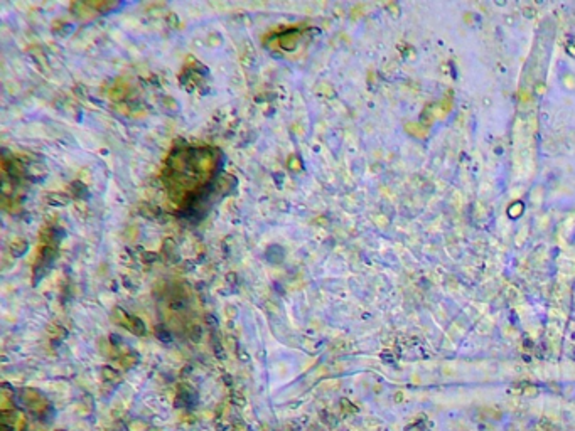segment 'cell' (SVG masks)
<instances>
[{
  "mask_svg": "<svg viewBox=\"0 0 575 431\" xmlns=\"http://www.w3.org/2000/svg\"><path fill=\"white\" fill-rule=\"evenodd\" d=\"M218 150L206 147H186L172 152L166 162V191L174 204H191L201 196L218 171Z\"/></svg>",
  "mask_w": 575,
  "mask_h": 431,
  "instance_id": "6da1fadb",
  "label": "cell"
}]
</instances>
